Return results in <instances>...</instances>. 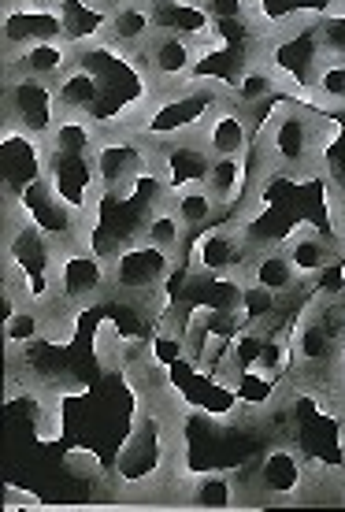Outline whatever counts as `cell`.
<instances>
[{"mask_svg": "<svg viewBox=\"0 0 345 512\" xmlns=\"http://www.w3.org/2000/svg\"><path fill=\"white\" fill-rule=\"evenodd\" d=\"M305 461L297 457L294 446H271L260 464L253 468V490L256 498L268 501H290V498H305Z\"/></svg>", "mask_w": 345, "mask_h": 512, "instance_id": "14", "label": "cell"}, {"mask_svg": "<svg viewBox=\"0 0 345 512\" xmlns=\"http://www.w3.org/2000/svg\"><path fill=\"white\" fill-rule=\"evenodd\" d=\"M167 201H171V208L179 212V219L186 223V231L190 234L212 227V219H216V212H219L216 193L208 190L205 182H193V186H182V190L167 193Z\"/></svg>", "mask_w": 345, "mask_h": 512, "instance_id": "29", "label": "cell"}, {"mask_svg": "<svg viewBox=\"0 0 345 512\" xmlns=\"http://www.w3.org/2000/svg\"><path fill=\"white\" fill-rule=\"evenodd\" d=\"M227 93L230 90H223L212 78H190V82L167 86V90H153V97L145 101V108H141L130 127L138 130L141 138L153 141V145H164V141L175 138H193V134H201V127L212 116V108Z\"/></svg>", "mask_w": 345, "mask_h": 512, "instance_id": "3", "label": "cell"}, {"mask_svg": "<svg viewBox=\"0 0 345 512\" xmlns=\"http://www.w3.org/2000/svg\"><path fill=\"white\" fill-rule=\"evenodd\" d=\"M308 97L327 112H345V56H323L308 78Z\"/></svg>", "mask_w": 345, "mask_h": 512, "instance_id": "31", "label": "cell"}, {"mask_svg": "<svg viewBox=\"0 0 345 512\" xmlns=\"http://www.w3.org/2000/svg\"><path fill=\"white\" fill-rule=\"evenodd\" d=\"M331 231H334L338 249L345 253V201H334L331 205Z\"/></svg>", "mask_w": 345, "mask_h": 512, "instance_id": "34", "label": "cell"}, {"mask_svg": "<svg viewBox=\"0 0 345 512\" xmlns=\"http://www.w3.org/2000/svg\"><path fill=\"white\" fill-rule=\"evenodd\" d=\"M212 149H208L201 134H193V138H175V141H164V145H156V179L164 186L167 193L182 190V186H193V182H205L208 171H212Z\"/></svg>", "mask_w": 345, "mask_h": 512, "instance_id": "12", "label": "cell"}, {"mask_svg": "<svg viewBox=\"0 0 345 512\" xmlns=\"http://www.w3.org/2000/svg\"><path fill=\"white\" fill-rule=\"evenodd\" d=\"M4 201H15V205L23 208V216L30 219V223H38L56 245H71V242H78V238H86V234H82V216L67 205L60 193L52 190L49 179L30 182L26 190H19L15 197H4Z\"/></svg>", "mask_w": 345, "mask_h": 512, "instance_id": "11", "label": "cell"}, {"mask_svg": "<svg viewBox=\"0 0 345 512\" xmlns=\"http://www.w3.org/2000/svg\"><path fill=\"white\" fill-rule=\"evenodd\" d=\"M45 179L49 186L67 205L82 216V231H86V219L97 205H101V175H97V160L86 153H49L45 160Z\"/></svg>", "mask_w": 345, "mask_h": 512, "instance_id": "8", "label": "cell"}, {"mask_svg": "<svg viewBox=\"0 0 345 512\" xmlns=\"http://www.w3.org/2000/svg\"><path fill=\"white\" fill-rule=\"evenodd\" d=\"M245 279L256 282V286H264V290H271V294H279V297H290L294 290L308 286V282L297 275L294 264H290V256H286L282 245L253 249L249 264H245Z\"/></svg>", "mask_w": 345, "mask_h": 512, "instance_id": "23", "label": "cell"}, {"mask_svg": "<svg viewBox=\"0 0 345 512\" xmlns=\"http://www.w3.org/2000/svg\"><path fill=\"white\" fill-rule=\"evenodd\" d=\"M264 156V179L268 175H286V179H305L308 171H316L327 149V127L316 112H308L301 104H279V112L264 123L260 141Z\"/></svg>", "mask_w": 345, "mask_h": 512, "instance_id": "2", "label": "cell"}, {"mask_svg": "<svg viewBox=\"0 0 345 512\" xmlns=\"http://www.w3.org/2000/svg\"><path fill=\"white\" fill-rule=\"evenodd\" d=\"M104 134H108V127H104L97 116H60L56 127L49 130V138H45V149H49V153L93 156L97 145L104 141Z\"/></svg>", "mask_w": 345, "mask_h": 512, "instance_id": "24", "label": "cell"}, {"mask_svg": "<svg viewBox=\"0 0 345 512\" xmlns=\"http://www.w3.org/2000/svg\"><path fill=\"white\" fill-rule=\"evenodd\" d=\"M93 160H97V175H101L104 190H123V186L153 171L156 145L149 138H141L134 127H112L97 145Z\"/></svg>", "mask_w": 345, "mask_h": 512, "instance_id": "7", "label": "cell"}, {"mask_svg": "<svg viewBox=\"0 0 345 512\" xmlns=\"http://www.w3.org/2000/svg\"><path fill=\"white\" fill-rule=\"evenodd\" d=\"M38 338H49V312H45V305L23 301V305L4 312V342H8V349H26L34 346Z\"/></svg>", "mask_w": 345, "mask_h": 512, "instance_id": "30", "label": "cell"}, {"mask_svg": "<svg viewBox=\"0 0 345 512\" xmlns=\"http://www.w3.org/2000/svg\"><path fill=\"white\" fill-rule=\"evenodd\" d=\"M182 501L190 509H234V505H245L242 490H238V475L230 472H201L186 483V494Z\"/></svg>", "mask_w": 345, "mask_h": 512, "instance_id": "26", "label": "cell"}, {"mask_svg": "<svg viewBox=\"0 0 345 512\" xmlns=\"http://www.w3.org/2000/svg\"><path fill=\"white\" fill-rule=\"evenodd\" d=\"M56 260L60 245L23 216L15 201H4V297L8 308L34 301L49 305L56 297Z\"/></svg>", "mask_w": 345, "mask_h": 512, "instance_id": "1", "label": "cell"}, {"mask_svg": "<svg viewBox=\"0 0 345 512\" xmlns=\"http://www.w3.org/2000/svg\"><path fill=\"white\" fill-rule=\"evenodd\" d=\"M164 431H160V423L156 420H141L134 427V435L130 442L123 446L119 453V464H115V475H119V483H127V487L141 490V487H153L156 479L164 475Z\"/></svg>", "mask_w": 345, "mask_h": 512, "instance_id": "13", "label": "cell"}, {"mask_svg": "<svg viewBox=\"0 0 345 512\" xmlns=\"http://www.w3.org/2000/svg\"><path fill=\"white\" fill-rule=\"evenodd\" d=\"M82 56H86V52H82ZM82 56L67 67L64 75L56 78V101H60V112H64V116H97L101 119L104 78L97 75Z\"/></svg>", "mask_w": 345, "mask_h": 512, "instance_id": "21", "label": "cell"}, {"mask_svg": "<svg viewBox=\"0 0 345 512\" xmlns=\"http://www.w3.org/2000/svg\"><path fill=\"white\" fill-rule=\"evenodd\" d=\"M153 4V19L156 30L164 34H182V38H193L205 45L216 30V19H212V8L205 0H149Z\"/></svg>", "mask_w": 345, "mask_h": 512, "instance_id": "22", "label": "cell"}, {"mask_svg": "<svg viewBox=\"0 0 345 512\" xmlns=\"http://www.w3.org/2000/svg\"><path fill=\"white\" fill-rule=\"evenodd\" d=\"M78 56H82V49H78L75 41L41 38V41H30V45H23V49L4 52V71H23V75L56 82L67 67L75 64Z\"/></svg>", "mask_w": 345, "mask_h": 512, "instance_id": "19", "label": "cell"}, {"mask_svg": "<svg viewBox=\"0 0 345 512\" xmlns=\"http://www.w3.org/2000/svg\"><path fill=\"white\" fill-rule=\"evenodd\" d=\"M138 238L160 245V249H167V253L182 256L190 231H186V223L179 219V212H175V208H171V201L164 197V201H156V205L149 208V216H145V223H141Z\"/></svg>", "mask_w": 345, "mask_h": 512, "instance_id": "28", "label": "cell"}, {"mask_svg": "<svg viewBox=\"0 0 345 512\" xmlns=\"http://www.w3.org/2000/svg\"><path fill=\"white\" fill-rule=\"evenodd\" d=\"M56 297L71 308H90L101 297H108V256L78 238L71 245H60V260H56Z\"/></svg>", "mask_w": 345, "mask_h": 512, "instance_id": "5", "label": "cell"}, {"mask_svg": "<svg viewBox=\"0 0 345 512\" xmlns=\"http://www.w3.org/2000/svg\"><path fill=\"white\" fill-rule=\"evenodd\" d=\"M45 160H49L45 141L4 123V197H15L30 182L45 179Z\"/></svg>", "mask_w": 345, "mask_h": 512, "instance_id": "17", "label": "cell"}, {"mask_svg": "<svg viewBox=\"0 0 345 512\" xmlns=\"http://www.w3.org/2000/svg\"><path fill=\"white\" fill-rule=\"evenodd\" d=\"M245 116H249V108H242L230 93L212 108L208 123L201 127V141L212 149V156H245L253 149L256 138Z\"/></svg>", "mask_w": 345, "mask_h": 512, "instance_id": "18", "label": "cell"}, {"mask_svg": "<svg viewBox=\"0 0 345 512\" xmlns=\"http://www.w3.org/2000/svg\"><path fill=\"white\" fill-rule=\"evenodd\" d=\"M175 264H179L175 253L145 238H130L108 256V294L119 301H141V297L160 294Z\"/></svg>", "mask_w": 345, "mask_h": 512, "instance_id": "4", "label": "cell"}, {"mask_svg": "<svg viewBox=\"0 0 345 512\" xmlns=\"http://www.w3.org/2000/svg\"><path fill=\"white\" fill-rule=\"evenodd\" d=\"M93 4H101V8H108V12H112V8H119V4H127V0H93Z\"/></svg>", "mask_w": 345, "mask_h": 512, "instance_id": "35", "label": "cell"}, {"mask_svg": "<svg viewBox=\"0 0 345 512\" xmlns=\"http://www.w3.org/2000/svg\"><path fill=\"white\" fill-rule=\"evenodd\" d=\"M205 186L216 193L219 208L238 205V201L245 197V190H249V153L245 156H216Z\"/></svg>", "mask_w": 345, "mask_h": 512, "instance_id": "27", "label": "cell"}, {"mask_svg": "<svg viewBox=\"0 0 345 512\" xmlns=\"http://www.w3.org/2000/svg\"><path fill=\"white\" fill-rule=\"evenodd\" d=\"M60 116L64 112L56 101V82L23 75V71H4V123L8 127L45 141Z\"/></svg>", "mask_w": 345, "mask_h": 512, "instance_id": "6", "label": "cell"}, {"mask_svg": "<svg viewBox=\"0 0 345 512\" xmlns=\"http://www.w3.org/2000/svg\"><path fill=\"white\" fill-rule=\"evenodd\" d=\"M249 256L253 249L242 227H205L190 245V271L216 279H245Z\"/></svg>", "mask_w": 345, "mask_h": 512, "instance_id": "9", "label": "cell"}, {"mask_svg": "<svg viewBox=\"0 0 345 512\" xmlns=\"http://www.w3.org/2000/svg\"><path fill=\"white\" fill-rule=\"evenodd\" d=\"M279 90H282L279 75H275V67H271L264 56L249 60V64L238 71V78L230 82V97L242 104V108H249V112L264 108L268 101H275Z\"/></svg>", "mask_w": 345, "mask_h": 512, "instance_id": "25", "label": "cell"}, {"mask_svg": "<svg viewBox=\"0 0 345 512\" xmlns=\"http://www.w3.org/2000/svg\"><path fill=\"white\" fill-rule=\"evenodd\" d=\"M41 38H67L64 12L30 0H4V52L23 49Z\"/></svg>", "mask_w": 345, "mask_h": 512, "instance_id": "15", "label": "cell"}, {"mask_svg": "<svg viewBox=\"0 0 345 512\" xmlns=\"http://www.w3.org/2000/svg\"><path fill=\"white\" fill-rule=\"evenodd\" d=\"M201 52H205L201 41L156 30V38L145 45V52L138 56V64H141V71H145V78L153 82V90H167V86L190 82L197 64H201Z\"/></svg>", "mask_w": 345, "mask_h": 512, "instance_id": "10", "label": "cell"}, {"mask_svg": "<svg viewBox=\"0 0 345 512\" xmlns=\"http://www.w3.org/2000/svg\"><path fill=\"white\" fill-rule=\"evenodd\" d=\"M67 468H71L78 479H93V475L101 472V461L93 457L90 449H71V453H67Z\"/></svg>", "mask_w": 345, "mask_h": 512, "instance_id": "33", "label": "cell"}, {"mask_svg": "<svg viewBox=\"0 0 345 512\" xmlns=\"http://www.w3.org/2000/svg\"><path fill=\"white\" fill-rule=\"evenodd\" d=\"M342 446H345V420H342Z\"/></svg>", "mask_w": 345, "mask_h": 512, "instance_id": "37", "label": "cell"}, {"mask_svg": "<svg viewBox=\"0 0 345 512\" xmlns=\"http://www.w3.org/2000/svg\"><path fill=\"white\" fill-rule=\"evenodd\" d=\"M30 4H49V8H60L64 0H30Z\"/></svg>", "mask_w": 345, "mask_h": 512, "instance_id": "36", "label": "cell"}, {"mask_svg": "<svg viewBox=\"0 0 345 512\" xmlns=\"http://www.w3.org/2000/svg\"><path fill=\"white\" fill-rule=\"evenodd\" d=\"M286 256H290V264L297 268V275L305 282H316L323 271H331L338 264V242L327 238V234L316 227V223H297L294 234L286 238Z\"/></svg>", "mask_w": 345, "mask_h": 512, "instance_id": "20", "label": "cell"}, {"mask_svg": "<svg viewBox=\"0 0 345 512\" xmlns=\"http://www.w3.org/2000/svg\"><path fill=\"white\" fill-rule=\"evenodd\" d=\"M153 38H156V19H153V4H149V0H127V4H119V8L108 12L104 49L138 60Z\"/></svg>", "mask_w": 345, "mask_h": 512, "instance_id": "16", "label": "cell"}, {"mask_svg": "<svg viewBox=\"0 0 345 512\" xmlns=\"http://www.w3.org/2000/svg\"><path fill=\"white\" fill-rule=\"evenodd\" d=\"M279 312H282V297L256 286V282L245 279L242 294H238V305H234V316L242 320V327H279Z\"/></svg>", "mask_w": 345, "mask_h": 512, "instance_id": "32", "label": "cell"}]
</instances>
